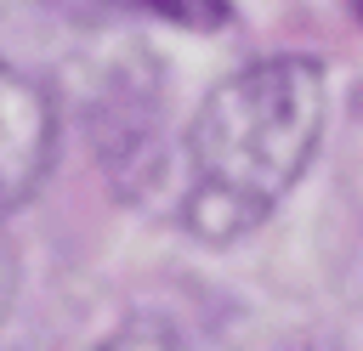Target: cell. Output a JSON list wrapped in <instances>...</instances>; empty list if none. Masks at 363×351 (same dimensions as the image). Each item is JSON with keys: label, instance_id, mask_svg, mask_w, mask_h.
Masks as SVG:
<instances>
[{"label": "cell", "instance_id": "1", "mask_svg": "<svg viewBox=\"0 0 363 351\" xmlns=\"http://www.w3.org/2000/svg\"><path fill=\"white\" fill-rule=\"evenodd\" d=\"M323 136V68L312 57H267L227 74L187 125L182 221L204 243L261 226L306 176Z\"/></svg>", "mask_w": 363, "mask_h": 351}, {"label": "cell", "instance_id": "2", "mask_svg": "<svg viewBox=\"0 0 363 351\" xmlns=\"http://www.w3.org/2000/svg\"><path fill=\"white\" fill-rule=\"evenodd\" d=\"M57 153V108L51 96L11 62H0V204H23Z\"/></svg>", "mask_w": 363, "mask_h": 351}, {"label": "cell", "instance_id": "3", "mask_svg": "<svg viewBox=\"0 0 363 351\" xmlns=\"http://www.w3.org/2000/svg\"><path fill=\"white\" fill-rule=\"evenodd\" d=\"M96 351H187L182 328L164 323V317H130L125 328H113Z\"/></svg>", "mask_w": 363, "mask_h": 351}, {"label": "cell", "instance_id": "4", "mask_svg": "<svg viewBox=\"0 0 363 351\" xmlns=\"http://www.w3.org/2000/svg\"><path fill=\"white\" fill-rule=\"evenodd\" d=\"M164 23H182V28H221L227 23V0H130Z\"/></svg>", "mask_w": 363, "mask_h": 351}]
</instances>
